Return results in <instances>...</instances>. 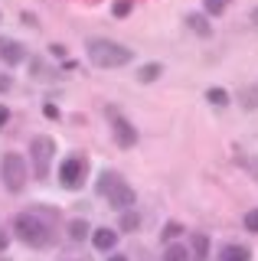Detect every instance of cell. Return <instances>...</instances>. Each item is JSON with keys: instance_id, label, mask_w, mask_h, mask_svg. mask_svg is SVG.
Here are the masks:
<instances>
[{"instance_id": "obj_3", "label": "cell", "mask_w": 258, "mask_h": 261, "mask_svg": "<svg viewBox=\"0 0 258 261\" xmlns=\"http://www.w3.org/2000/svg\"><path fill=\"white\" fill-rule=\"evenodd\" d=\"M13 232H17V239H23L30 248H36V251H43V248L53 245L49 225H46L36 212H20V216L13 219Z\"/></svg>"}, {"instance_id": "obj_18", "label": "cell", "mask_w": 258, "mask_h": 261, "mask_svg": "<svg viewBox=\"0 0 258 261\" xmlns=\"http://www.w3.org/2000/svg\"><path fill=\"white\" fill-rule=\"evenodd\" d=\"M160 75H164V65H160V62H147V65L138 69V82H141V85H150V82H157Z\"/></svg>"}, {"instance_id": "obj_26", "label": "cell", "mask_w": 258, "mask_h": 261, "mask_svg": "<svg viewBox=\"0 0 258 261\" xmlns=\"http://www.w3.org/2000/svg\"><path fill=\"white\" fill-rule=\"evenodd\" d=\"M248 20H252V27H255V30H258V4H255V7H252V13H248Z\"/></svg>"}, {"instance_id": "obj_20", "label": "cell", "mask_w": 258, "mask_h": 261, "mask_svg": "<svg viewBox=\"0 0 258 261\" xmlns=\"http://www.w3.org/2000/svg\"><path fill=\"white\" fill-rule=\"evenodd\" d=\"M111 13H115L118 20H127V16L134 13V0H115V4H111Z\"/></svg>"}, {"instance_id": "obj_1", "label": "cell", "mask_w": 258, "mask_h": 261, "mask_svg": "<svg viewBox=\"0 0 258 261\" xmlns=\"http://www.w3.org/2000/svg\"><path fill=\"white\" fill-rule=\"evenodd\" d=\"M85 56L95 69H124V65L134 62V49L115 43V39H88Z\"/></svg>"}, {"instance_id": "obj_10", "label": "cell", "mask_w": 258, "mask_h": 261, "mask_svg": "<svg viewBox=\"0 0 258 261\" xmlns=\"http://www.w3.org/2000/svg\"><path fill=\"white\" fill-rule=\"evenodd\" d=\"M0 59H4L7 65H20L23 59H27V49H23V43H17V39L0 36Z\"/></svg>"}, {"instance_id": "obj_9", "label": "cell", "mask_w": 258, "mask_h": 261, "mask_svg": "<svg viewBox=\"0 0 258 261\" xmlns=\"http://www.w3.org/2000/svg\"><path fill=\"white\" fill-rule=\"evenodd\" d=\"M183 27H187L193 36H199V39H209V36H213V20H209L203 10L187 13V16H183Z\"/></svg>"}, {"instance_id": "obj_25", "label": "cell", "mask_w": 258, "mask_h": 261, "mask_svg": "<svg viewBox=\"0 0 258 261\" xmlns=\"http://www.w3.org/2000/svg\"><path fill=\"white\" fill-rule=\"evenodd\" d=\"M43 114L46 118H59V108H56V105H43Z\"/></svg>"}, {"instance_id": "obj_11", "label": "cell", "mask_w": 258, "mask_h": 261, "mask_svg": "<svg viewBox=\"0 0 258 261\" xmlns=\"http://www.w3.org/2000/svg\"><path fill=\"white\" fill-rule=\"evenodd\" d=\"M216 261H252V248L242 245V242H225L216 251Z\"/></svg>"}, {"instance_id": "obj_16", "label": "cell", "mask_w": 258, "mask_h": 261, "mask_svg": "<svg viewBox=\"0 0 258 261\" xmlns=\"http://www.w3.org/2000/svg\"><path fill=\"white\" fill-rule=\"evenodd\" d=\"M164 261H190V248H187V242H167V248H164Z\"/></svg>"}, {"instance_id": "obj_12", "label": "cell", "mask_w": 258, "mask_h": 261, "mask_svg": "<svg viewBox=\"0 0 258 261\" xmlns=\"http://www.w3.org/2000/svg\"><path fill=\"white\" fill-rule=\"evenodd\" d=\"M187 248H190V261H209V235L206 232H193Z\"/></svg>"}, {"instance_id": "obj_8", "label": "cell", "mask_w": 258, "mask_h": 261, "mask_svg": "<svg viewBox=\"0 0 258 261\" xmlns=\"http://www.w3.org/2000/svg\"><path fill=\"white\" fill-rule=\"evenodd\" d=\"M92 248L95 251H101V255H108V251H115V245L121 242V232L118 228H111V225H98V228H92Z\"/></svg>"}, {"instance_id": "obj_28", "label": "cell", "mask_w": 258, "mask_h": 261, "mask_svg": "<svg viewBox=\"0 0 258 261\" xmlns=\"http://www.w3.org/2000/svg\"><path fill=\"white\" fill-rule=\"evenodd\" d=\"M49 53L56 56V59H62V56H66V49H62V46H49Z\"/></svg>"}, {"instance_id": "obj_21", "label": "cell", "mask_w": 258, "mask_h": 261, "mask_svg": "<svg viewBox=\"0 0 258 261\" xmlns=\"http://www.w3.org/2000/svg\"><path fill=\"white\" fill-rule=\"evenodd\" d=\"M242 228H245L248 235H258V206H255V209H248L245 216H242Z\"/></svg>"}, {"instance_id": "obj_2", "label": "cell", "mask_w": 258, "mask_h": 261, "mask_svg": "<svg viewBox=\"0 0 258 261\" xmlns=\"http://www.w3.org/2000/svg\"><path fill=\"white\" fill-rule=\"evenodd\" d=\"M98 196L108 199V206L118 209V212L138 206V193H134V186L127 183L121 173H115V170H105V173L98 176Z\"/></svg>"}, {"instance_id": "obj_27", "label": "cell", "mask_w": 258, "mask_h": 261, "mask_svg": "<svg viewBox=\"0 0 258 261\" xmlns=\"http://www.w3.org/2000/svg\"><path fill=\"white\" fill-rule=\"evenodd\" d=\"M7 245H10V239H7V232L0 228V251H7Z\"/></svg>"}, {"instance_id": "obj_17", "label": "cell", "mask_w": 258, "mask_h": 261, "mask_svg": "<svg viewBox=\"0 0 258 261\" xmlns=\"http://www.w3.org/2000/svg\"><path fill=\"white\" fill-rule=\"evenodd\" d=\"M66 232H69V239H72V242H85L88 235H92V225H88L85 219H72V222L66 225Z\"/></svg>"}, {"instance_id": "obj_14", "label": "cell", "mask_w": 258, "mask_h": 261, "mask_svg": "<svg viewBox=\"0 0 258 261\" xmlns=\"http://www.w3.org/2000/svg\"><path fill=\"white\" fill-rule=\"evenodd\" d=\"M236 98L242 111H258V85H242Z\"/></svg>"}, {"instance_id": "obj_30", "label": "cell", "mask_w": 258, "mask_h": 261, "mask_svg": "<svg viewBox=\"0 0 258 261\" xmlns=\"http://www.w3.org/2000/svg\"><path fill=\"white\" fill-rule=\"evenodd\" d=\"M108 261H131L127 255H108Z\"/></svg>"}, {"instance_id": "obj_23", "label": "cell", "mask_w": 258, "mask_h": 261, "mask_svg": "<svg viewBox=\"0 0 258 261\" xmlns=\"http://www.w3.org/2000/svg\"><path fill=\"white\" fill-rule=\"evenodd\" d=\"M255 160H258V157H248V153H242V150L236 153V163H242V167H248V170H252V173L258 176V163H255Z\"/></svg>"}, {"instance_id": "obj_24", "label": "cell", "mask_w": 258, "mask_h": 261, "mask_svg": "<svg viewBox=\"0 0 258 261\" xmlns=\"http://www.w3.org/2000/svg\"><path fill=\"white\" fill-rule=\"evenodd\" d=\"M7 124H10V108L0 105V127H7Z\"/></svg>"}, {"instance_id": "obj_15", "label": "cell", "mask_w": 258, "mask_h": 261, "mask_svg": "<svg viewBox=\"0 0 258 261\" xmlns=\"http://www.w3.org/2000/svg\"><path fill=\"white\" fill-rule=\"evenodd\" d=\"M141 228V212L138 209H121V222H118V232H138Z\"/></svg>"}, {"instance_id": "obj_31", "label": "cell", "mask_w": 258, "mask_h": 261, "mask_svg": "<svg viewBox=\"0 0 258 261\" xmlns=\"http://www.w3.org/2000/svg\"><path fill=\"white\" fill-rule=\"evenodd\" d=\"M72 261H79V258H72Z\"/></svg>"}, {"instance_id": "obj_19", "label": "cell", "mask_w": 258, "mask_h": 261, "mask_svg": "<svg viewBox=\"0 0 258 261\" xmlns=\"http://www.w3.org/2000/svg\"><path fill=\"white\" fill-rule=\"evenodd\" d=\"M232 7V0H203V13L209 20H216V16H222L225 10Z\"/></svg>"}, {"instance_id": "obj_4", "label": "cell", "mask_w": 258, "mask_h": 261, "mask_svg": "<svg viewBox=\"0 0 258 261\" xmlns=\"http://www.w3.org/2000/svg\"><path fill=\"white\" fill-rule=\"evenodd\" d=\"M27 176H30V163L23 160V153L7 150L4 157H0V179H4L7 193L20 196V193H23V186H27Z\"/></svg>"}, {"instance_id": "obj_22", "label": "cell", "mask_w": 258, "mask_h": 261, "mask_svg": "<svg viewBox=\"0 0 258 261\" xmlns=\"http://www.w3.org/2000/svg\"><path fill=\"white\" fill-rule=\"evenodd\" d=\"M176 235H187V228H183L180 222H167V228L160 232V239H164V242H173Z\"/></svg>"}, {"instance_id": "obj_13", "label": "cell", "mask_w": 258, "mask_h": 261, "mask_svg": "<svg viewBox=\"0 0 258 261\" xmlns=\"http://www.w3.org/2000/svg\"><path fill=\"white\" fill-rule=\"evenodd\" d=\"M206 101L213 105L216 111H225V108H232V95H229V88H222V85H213V88H206Z\"/></svg>"}, {"instance_id": "obj_6", "label": "cell", "mask_w": 258, "mask_h": 261, "mask_svg": "<svg viewBox=\"0 0 258 261\" xmlns=\"http://www.w3.org/2000/svg\"><path fill=\"white\" fill-rule=\"evenodd\" d=\"M105 118H108L111 137H115V144L121 147V150H131V147L138 144V127H134V121H127L124 114L115 108V105H108V108H105Z\"/></svg>"}, {"instance_id": "obj_5", "label": "cell", "mask_w": 258, "mask_h": 261, "mask_svg": "<svg viewBox=\"0 0 258 261\" xmlns=\"http://www.w3.org/2000/svg\"><path fill=\"white\" fill-rule=\"evenodd\" d=\"M56 160V141L46 134H36L30 141V163H33V176L46 179L49 176V163Z\"/></svg>"}, {"instance_id": "obj_29", "label": "cell", "mask_w": 258, "mask_h": 261, "mask_svg": "<svg viewBox=\"0 0 258 261\" xmlns=\"http://www.w3.org/2000/svg\"><path fill=\"white\" fill-rule=\"evenodd\" d=\"M7 88H10V79H7V75H0V92H7Z\"/></svg>"}, {"instance_id": "obj_7", "label": "cell", "mask_w": 258, "mask_h": 261, "mask_svg": "<svg viewBox=\"0 0 258 261\" xmlns=\"http://www.w3.org/2000/svg\"><path fill=\"white\" fill-rule=\"evenodd\" d=\"M85 176H88L85 153H72V157H66L59 163V183L66 186V190H79V186L85 183Z\"/></svg>"}]
</instances>
